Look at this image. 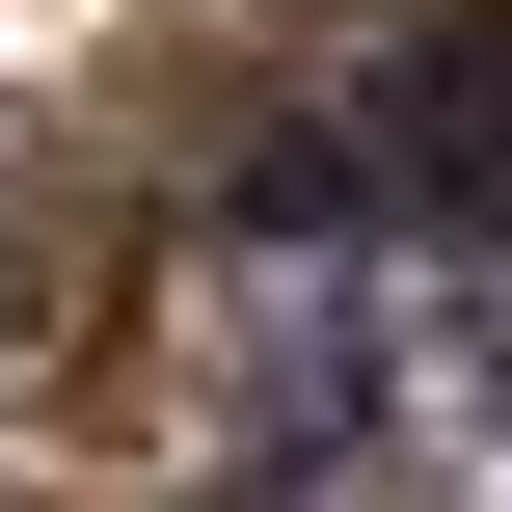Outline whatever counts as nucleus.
Here are the masks:
<instances>
[{"label":"nucleus","instance_id":"1","mask_svg":"<svg viewBox=\"0 0 512 512\" xmlns=\"http://www.w3.org/2000/svg\"><path fill=\"white\" fill-rule=\"evenodd\" d=\"M216 216H243V243H270V270H297V243H324V270H351V243H405V162H378V108H351V81H324V108H270V135H243V162H216Z\"/></svg>","mask_w":512,"mask_h":512},{"label":"nucleus","instance_id":"2","mask_svg":"<svg viewBox=\"0 0 512 512\" xmlns=\"http://www.w3.org/2000/svg\"><path fill=\"white\" fill-rule=\"evenodd\" d=\"M243 512H297V486H243Z\"/></svg>","mask_w":512,"mask_h":512}]
</instances>
